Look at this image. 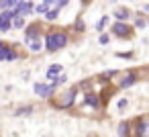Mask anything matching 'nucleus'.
<instances>
[{"label":"nucleus","mask_w":149,"mask_h":137,"mask_svg":"<svg viewBox=\"0 0 149 137\" xmlns=\"http://www.w3.org/2000/svg\"><path fill=\"white\" fill-rule=\"evenodd\" d=\"M145 13H147V15H149V4H145Z\"/></svg>","instance_id":"a878e982"},{"label":"nucleus","mask_w":149,"mask_h":137,"mask_svg":"<svg viewBox=\"0 0 149 137\" xmlns=\"http://www.w3.org/2000/svg\"><path fill=\"white\" fill-rule=\"evenodd\" d=\"M137 80H139V72H137V70H129V72L123 74V78L118 80V88H129V86L137 84Z\"/></svg>","instance_id":"20e7f679"},{"label":"nucleus","mask_w":149,"mask_h":137,"mask_svg":"<svg viewBox=\"0 0 149 137\" xmlns=\"http://www.w3.org/2000/svg\"><path fill=\"white\" fill-rule=\"evenodd\" d=\"M31 113H33V106H23V108L15 110V117H27V115H31Z\"/></svg>","instance_id":"dca6fc26"},{"label":"nucleus","mask_w":149,"mask_h":137,"mask_svg":"<svg viewBox=\"0 0 149 137\" xmlns=\"http://www.w3.org/2000/svg\"><path fill=\"white\" fill-rule=\"evenodd\" d=\"M10 29H13L10 19H8L4 13H0V31H10Z\"/></svg>","instance_id":"9b49d317"},{"label":"nucleus","mask_w":149,"mask_h":137,"mask_svg":"<svg viewBox=\"0 0 149 137\" xmlns=\"http://www.w3.org/2000/svg\"><path fill=\"white\" fill-rule=\"evenodd\" d=\"M143 125H145V135L149 137V117H143ZM143 135V137H145Z\"/></svg>","instance_id":"412c9836"},{"label":"nucleus","mask_w":149,"mask_h":137,"mask_svg":"<svg viewBox=\"0 0 149 137\" xmlns=\"http://www.w3.org/2000/svg\"><path fill=\"white\" fill-rule=\"evenodd\" d=\"M116 106H118V110H120V108H125V106H127V100H125V98H123V100H118V104H116Z\"/></svg>","instance_id":"b1692460"},{"label":"nucleus","mask_w":149,"mask_h":137,"mask_svg":"<svg viewBox=\"0 0 149 137\" xmlns=\"http://www.w3.org/2000/svg\"><path fill=\"white\" fill-rule=\"evenodd\" d=\"M116 133H118V135H131V123H129V121H123V123L118 125Z\"/></svg>","instance_id":"4468645a"},{"label":"nucleus","mask_w":149,"mask_h":137,"mask_svg":"<svg viewBox=\"0 0 149 137\" xmlns=\"http://www.w3.org/2000/svg\"><path fill=\"white\" fill-rule=\"evenodd\" d=\"M82 2H84V4H90V2H92V0H82Z\"/></svg>","instance_id":"bb28decb"},{"label":"nucleus","mask_w":149,"mask_h":137,"mask_svg":"<svg viewBox=\"0 0 149 137\" xmlns=\"http://www.w3.org/2000/svg\"><path fill=\"white\" fill-rule=\"evenodd\" d=\"M74 29H76L78 33H84V31H86V27H84V21H82V19H78V21H76V25H74Z\"/></svg>","instance_id":"aec40b11"},{"label":"nucleus","mask_w":149,"mask_h":137,"mask_svg":"<svg viewBox=\"0 0 149 137\" xmlns=\"http://www.w3.org/2000/svg\"><path fill=\"white\" fill-rule=\"evenodd\" d=\"M2 45H4V43H2V41H0V47H2Z\"/></svg>","instance_id":"cd10ccee"},{"label":"nucleus","mask_w":149,"mask_h":137,"mask_svg":"<svg viewBox=\"0 0 149 137\" xmlns=\"http://www.w3.org/2000/svg\"><path fill=\"white\" fill-rule=\"evenodd\" d=\"M76 94H78V88H70V90H65L63 94H59L57 98H53L51 100V104L55 106V108H70V106H74V102H76Z\"/></svg>","instance_id":"f03ea898"},{"label":"nucleus","mask_w":149,"mask_h":137,"mask_svg":"<svg viewBox=\"0 0 149 137\" xmlns=\"http://www.w3.org/2000/svg\"><path fill=\"white\" fill-rule=\"evenodd\" d=\"M84 102H86L88 106H92V108H98V106L102 104V100L98 98L96 92H86V94H84Z\"/></svg>","instance_id":"423d86ee"},{"label":"nucleus","mask_w":149,"mask_h":137,"mask_svg":"<svg viewBox=\"0 0 149 137\" xmlns=\"http://www.w3.org/2000/svg\"><path fill=\"white\" fill-rule=\"evenodd\" d=\"M68 41H70V37H68V33L65 31H61V29H53V31H49L47 35H45V41H43V45H45V49L47 51H59V49H63L65 45H68Z\"/></svg>","instance_id":"f257e3e1"},{"label":"nucleus","mask_w":149,"mask_h":137,"mask_svg":"<svg viewBox=\"0 0 149 137\" xmlns=\"http://www.w3.org/2000/svg\"><path fill=\"white\" fill-rule=\"evenodd\" d=\"M15 8H17V13H19L21 17H27V15H31V13H33V8H35V6H33V2H21V4H19V6H15Z\"/></svg>","instance_id":"6e6552de"},{"label":"nucleus","mask_w":149,"mask_h":137,"mask_svg":"<svg viewBox=\"0 0 149 137\" xmlns=\"http://www.w3.org/2000/svg\"><path fill=\"white\" fill-rule=\"evenodd\" d=\"M27 43H29V49H31L33 53H37V51H41V49L45 47V45H43V41H41L39 37H33V39H29Z\"/></svg>","instance_id":"1a4fd4ad"},{"label":"nucleus","mask_w":149,"mask_h":137,"mask_svg":"<svg viewBox=\"0 0 149 137\" xmlns=\"http://www.w3.org/2000/svg\"><path fill=\"white\" fill-rule=\"evenodd\" d=\"M145 25H147V21H145V17H141V15H137V17H135V25H133V27H135V29H143Z\"/></svg>","instance_id":"f3484780"},{"label":"nucleus","mask_w":149,"mask_h":137,"mask_svg":"<svg viewBox=\"0 0 149 137\" xmlns=\"http://www.w3.org/2000/svg\"><path fill=\"white\" fill-rule=\"evenodd\" d=\"M15 57H17V51L15 49H10L8 45L0 47V62H13Z\"/></svg>","instance_id":"0eeeda50"},{"label":"nucleus","mask_w":149,"mask_h":137,"mask_svg":"<svg viewBox=\"0 0 149 137\" xmlns=\"http://www.w3.org/2000/svg\"><path fill=\"white\" fill-rule=\"evenodd\" d=\"M110 31H112L114 37H120V39H131V37L135 35V27H129L125 21H116V23L110 27Z\"/></svg>","instance_id":"7ed1b4c3"},{"label":"nucleus","mask_w":149,"mask_h":137,"mask_svg":"<svg viewBox=\"0 0 149 137\" xmlns=\"http://www.w3.org/2000/svg\"><path fill=\"white\" fill-rule=\"evenodd\" d=\"M116 55H118V57H127V59L133 57V53H116Z\"/></svg>","instance_id":"393cba45"},{"label":"nucleus","mask_w":149,"mask_h":137,"mask_svg":"<svg viewBox=\"0 0 149 137\" xmlns=\"http://www.w3.org/2000/svg\"><path fill=\"white\" fill-rule=\"evenodd\" d=\"M39 25H29L27 29H25V39L29 41V39H33V37H39Z\"/></svg>","instance_id":"9d476101"},{"label":"nucleus","mask_w":149,"mask_h":137,"mask_svg":"<svg viewBox=\"0 0 149 137\" xmlns=\"http://www.w3.org/2000/svg\"><path fill=\"white\" fill-rule=\"evenodd\" d=\"M45 10H47L45 4H39V6H37V13H39V15H45Z\"/></svg>","instance_id":"5701e85b"},{"label":"nucleus","mask_w":149,"mask_h":137,"mask_svg":"<svg viewBox=\"0 0 149 137\" xmlns=\"http://www.w3.org/2000/svg\"><path fill=\"white\" fill-rule=\"evenodd\" d=\"M61 74V66H51L49 70H47V80L49 82H55V78Z\"/></svg>","instance_id":"f8f14e48"},{"label":"nucleus","mask_w":149,"mask_h":137,"mask_svg":"<svg viewBox=\"0 0 149 137\" xmlns=\"http://www.w3.org/2000/svg\"><path fill=\"white\" fill-rule=\"evenodd\" d=\"M106 25H108V17L104 15V17L98 21V25H96V31H104V27H106Z\"/></svg>","instance_id":"6ab92c4d"},{"label":"nucleus","mask_w":149,"mask_h":137,"mask_svg":"<svg viewBox=\"0 0 149 137\" xmlns=\"http://www.w3.org/2000/svg\"><path fill=\"white\" fill-rule=\"evenodd\" d=\"M55 88H57V84H35V92H37V96H41V98H51L53 94H55Z\"/></svg>","instance_id":"39448f33"},{"label":"nucleus","mask_w":149,"mask_h":137,"mask_svg":"<svg viewBox=\"0 0 149 137\" xmlns=\"http://www.w3.org/2000/svg\"><path fill=\"white\" fill-rule=\"evenodd\" d=\"M98 41H100V45H106V43L110 41V37H108V35H100V39H98Z\"/></svg>","instance_id":"4be33fe9"},{"label":"nucleus","mask_w":149,"mask_h":137,"mask_svg":"<svg viewBox=\"0 0 149 137\" xmlns=\"http://www.w3.org/2000/svg\"><path fill=\"white\" fill-rule=\"evenodd\" d=\"M129 17H131V10H129V8H118V10L114 13V19H116V21H127Z\"/></svg>","instance_id":"ddd939ff"},{"label":"nucleus","mask_w":149,"mask_h":137,"mask_svg":"<svg viewBox=\"0 0 149 137\" xmlns=\"http://www.w3.org/2000/svg\"><path fill=\"white\" fill-rule=\"evenodd\" d=\"M23 25H25V21H23V17H21V15H17V17L13 19V27H15V29H21Z\"/></svg>","instance_id":"a211bd4d"},{"label":"nucleus","mask_w":149,"mask_h":137,"mask_svg":"<svg viewBox=\"0 0 149 137\" xmlns=\"http://www.w3.org/2000/svg\"><path fill=\"white\" fill-rule=\"evenodd\" d=\"M57 15H59V8H47V10H45V19H47V21H55Z\"/></svg>","instance_id":"2eb2a0df"}]
</instances>
